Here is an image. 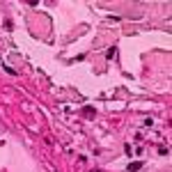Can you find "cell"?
<instances>
[{"mask_svg":"<svg viewBox=\"0 0 172 172\" xmlns=\"http://www.w3.org/2000/svg\"><path fill=\"white\" fill-rule=\"evenodd\" d=\"M140 167H142V161H136V163L129 165V172H136V170H140Z\"/></svg>","mask_w":172,"mask_h":172,"instance_id":"obj_1","label":"cell"},{"mask_svg":"<svg viewBox=\"0 0 172 172\" xmlns=\"http://www.w3.org/2000/svg\"><path fill=\"white\" fill-rule=\"evenodd\" d=\"M115 55H117V48H115V46H110V48H108V53H106V57H108V60H113Z\"/></svg>","mask_w":172,"mask_h":172,"instance_id":"obj_2","label":"cell"}]
</instances>
